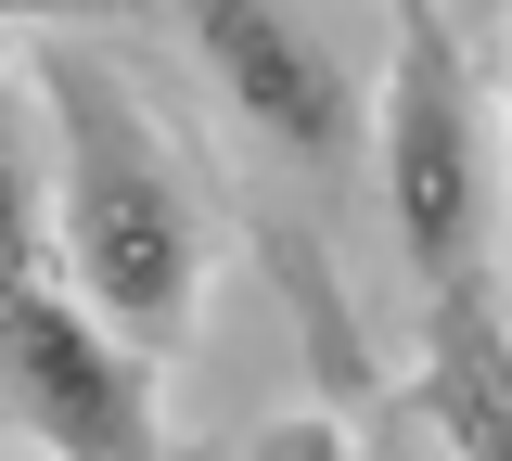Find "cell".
Here are the masks:
<instances>
[{"instance_id":"obj_9","label":"cell","mask_w":512,"mask_h":461,"mask_svg":"<svg viewBox=\"0 0 512 461\" xmlns=\"http://www.w3.org/2000/svg\"><path fill=\"white\" fill-rule=\"evenodd\" d=\"M500 167H512V52H500ZM500 257H512V244H500Z\"/></svg>"},{"instance_id":"obj_3","label":"cell","mask_w":512,"mask_h":461,"mask_svg":"<svg viewBox=\"0 0 512 461\" xmlns=\"http://www.w3.org/2000/svg\"><path fill=\"white\" fill-rule=\"evenodd\" d=\"M0 397H13V436L52 461H180L167 449V359L52 257L0 282Z\"/></svg>"},{"instance_id":"obj_7","label":"cell","mask_w":512,"mask_h":461,"mask_svg":"<svg viewBox=\"0 0 512 461\" xmlns=\"http://www.w3.org/2000/svg\"><path fill=\"white\" fill-rule=\"evenodd\" d=\"M359 461H461V449H448L436 423L410 410V385H397V397H372V423H359Z\"/></svg>"},{"instance_id":"obj_1","label":"cell","mask_w":512,"mask_h":461,"mask_svg":"<svg viewBox=\"0 0 512 461\" xmlns=\"http://www.w3.org/2000/svg\"><path fill=\"white\" fill-rule=\"evenodd\" d=\"M26 90L52 116V231L64 269L116 308L154 359H192L205 333V269H218V205L180 167V141L154 129V103L103 52L26 26Z\"/></svg>"},{"instance_id":"obj_5","label":"cell","mask_w":512,"mask_h":461,"mask_svg":"<svg viewBox=\"0 0 512 461\" xmlns=\"http://www.w3.org/2000/svg\"><path fill=\"white\" fill-rule=\"evenodd\" d=\"M410 410H423L461 461H512V321H500V282H448V295H423Z\"/></svg>"},{"instance_id":"obj_2","label":"cell","mask_w":512,"mask_h":461,"mask_svg":"<svg viewBox=\"0 0 512 461\" xmlns=\"http://www.w3.org/2000/svg\"><path fill=\"white\" fill-rule=\"evenodd\" d=\"M372 154H384V231H397L410 295L487 282V244H512V167H487V77L461 52L448 0H384Z\"/></svg>"},{"instance_id":"obj_6","label":"cell","mask_w":512,"mask_h":461,"mask_svg":"<svg viewBox=\"0 0 512 461\" xmlns=\"http://www.w3.org/2000/svg\"><path fill=\"white\" fill-rule=\"evenodd\" d=\"M180 461H359V436L333 410H269V423L218 436V449H180Z\"/></svg>"},{"instance_id":"obj_8","label":"cell","mask_w":512,"mask_h":461,"mask_svg":"<svg viewBox=\"0 0 512 461\" xmlns=\"http://www.w3.org/2000/svg\"><path fill=\"white\" fill-rule=\"evenodd\" d=\"M0 13H13V39H26V26H52V13H90V0H0Z\"/></svg>"},{"instance_id":"obj_4","label":"cell","mask_w":512,"mask_h":461,"mask_svg":"<svg viewBox=\"0 0 512 461\" xmlns=\"http://www.w3.org/2000/svg\"><path fill=\"white\" fill-rule=\"evenodd\" d=\"M192 39V77L218 90V116L295 180V193H346L359 141H372V77L346 65V39L308 0H167Z\"/></svg>"}]
</instances>
